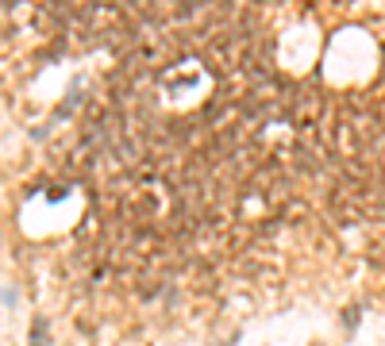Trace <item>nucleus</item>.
I'll list each match as a JSON object with an SVG mask.
<instances>
[{"label": "nucleus", "instance_id": "1", "mask_svg": "<svg viewBox=\"0 0 385 346\" xmlns=\"http://www.w3.org/2000/svg\"><path fill=\"white\" fill-rule=\"evenodd\" d=\"M31 346H46V316L31 319Z\"/></svg>", "mask_w": 385, "mask_h": 346}, {"label": "nucleus", "instance_id": "4", "mask_svg": "<svg viewBox=\"0 0 385 346\" xmlns=\"http://www.w3.org/2000/svg\"><path fill=\"white\" fill-rule=\"evenodd\" d=\"M208 346H239V331H235L232 339H212Z\"/></svg>", "mask_w": 385, "mask_h": 346}, {"label": "nucleus", "instance_id": "5", "mask_svg": "<svg viewBox=\"0 0 385 346\" xmlns=\"http://www.w3.org/2000/svg\"><path fill=\"white\" fill-rule=\"evenodd\" d=\"M316 346H324V342H316Z\"/></svg>", "mask_w": 385, "mask_h": 346}, {"label": "nucleus", "instance_id": "2", "mask_svg": "<svg viewBox=\"0 0 385 346\" xmlns=\"http://www.w3.org/2000/svg\"><path fill=\"white\" fill-rule=\"evenodd\" d=\"M358 319H362V304H351V308L343 312V327H347V331H355Z\"/></svg>", "mask_w": 385, "mask_h": 346}, {"label": "nucleus", "instance_id": "3", "mask_svg": "<svg viewBox=\"0 0 385 346\" xmlns=\"http://www.w3.org/2000/svg\"><path fill=\"white\" fill-rule=\"evenodd\" d=\"M15 300H20V293L12 288V281L4 285V308H15Z\"/></svg>", "mask_w": 385, "mask_h": 346}]
</instances>
